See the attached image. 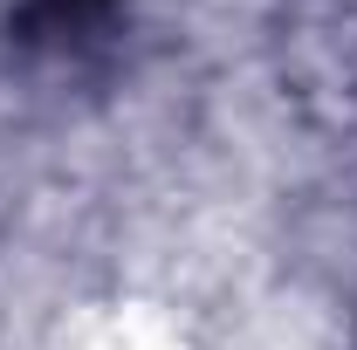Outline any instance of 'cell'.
I'll use <instances>...</instances> for the list:
<instances>
[{
    "label": "cell",
    "instance_id": "obj_1",
    "mask_svg": "<svg viewBox=\"0 0 357 350\" xmlns=\"http://www.w3.org/2000/svg\"><path fill=\"white\" fill-rule=\"evenodd\" d=\"M117 0H21V28L28 35H76L89 21H103Z\"/></svg>",
    "mask_w": 357,
    "mask_h": 350
}]
</instances>
